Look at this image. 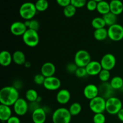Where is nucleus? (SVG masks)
Instances as JSON below:
<instances>
[{"label": "nucleus", "mask_w": 123, "mask_h": 123, "mask_svg": "<svg viewBox=\"0 0 123 123\" xmlns=\"http://www.w3.org/2000/svg\"><path fill=\"white\" fill-rule=\"evenodd\" d=\"M38 108H40L39 103L37 102H31L29 104V109H30L32 112H33L34 111L36 110V109Z\"/></svg>", "instance_id": "obj_42"}, {"label": "nucleus", "mask_w": 123, "mask_h": 123, "mask_svg": "<svg viewBox=\"0 0 123 123\" xmlns=\"http://www.w3.org/2000/svg\"><path fill=\"white\" fill-rule=\"evenodd\" d=\"M110 12L116 16L120 15L123 12V3L121 0L110 1Z\"/></svg>", "instance_id": "obj_19"}, {"label": "nucleus", "mask_w": 123, "mask_h": 123, "mask_svg": "<svg viewBox=\"0 0 123 123\" xmlns=\"http://www.w3.org/2000/svg\"><path fill=\"white\" fill-rule=\"evenodd\" d=\"M56 72L55 66L51 62H46L41 67V74L45 78L54 76Z\"/></svg>", "instance_id": "obj_17"}, {"label": "nucleus", "mask_w": 123, "mask_h": 123, "mask_svg": "<svg viewBox=\"0 0 123 123\" xmlns=\"http://www.w3.org/2000/svg\"><path fill=\"white\" fill-rule=\"evenodd\" d=\"M44 88L49 91H56L60 89L61 85V82L59 78L56 76L46 78L43 84Z\"/></svg>", "instance_id": "obj_11"}, {"label": "nucleus", "mask_w": 123, "mask_h": 123, "mask_svg": "<svg viewBox=\"0 0 123 123\" xmlns=\"http://www.w3.org/2000/svg\"><path fill=\"white\" fill-rule=\"evenodd\" d=\"M109 83L114 90H120L123 87V79L119 76H116L112 78Z\"/></svg>", "instance_id": "obj_25"}, {"label": "nucleus", "mask_w": 123, "mask_h": 123, "mask_svg": "<svg viewBox=\"0 0 123 123\" xmlns=\"http://www.w3.org/2000/svg\"><path fill=\"white\" fill-rule=\"evenodd\" d=\"M98 87L99 96L104 98L105 99H108L110 97L114 96V89L109 82H102L100 84Z\"/></svg>", "instance_id": "obj_13"}, {"label": "nucleus", "mask_w": 123, "mask_h": 123, "mask_svg": "<svg viewBox=\"0 0 123 123\" xmlns=\"http://www.w3.org/2000/svg\"><path fill=\"white\" fill-rule=\"evenodd\" d=\"M117 60L115 56L113 54L108 53L102 56L100 61L101 66L103 69L111 71L115 67Z\"/></svg>", "instance_id": "obj_10"}, {"label": "nucleus", "mask_w": 123, "mask_h": 123, "mask_svg": "<svg viewBox=\"0 0 123 123\" xmlns=\"http://www.w3.org/2000/svg\"><path fill=\"white\" fill-rule=\"evenodd\" d=\"M56 1L59 6L64 8L71 4V0H56Z\"/></svg>", "instance_id": "obj_40"}, {"label": "nucleus", "mask_w": 123, "mask_h": 123, "mask_svg": "<svg viewBox=\"0 0 123 123\" xmlns=\"http://www.w3.org/2000/svg\"><path fill=\"white\" fill-rule=\"evenodd\" d=\"M74 74L77 78H83L88 75L85 67H78V69L76 71Z\"/></svg>", "instance_id": "obj_34"}, {"label": "nucleus", "mask_w": 123, "mask_h": 123, "mask_svg": "<svg viewBox=\"0 0 123 123\" xmlns=\"http://www.w3.org/2000/svg\"><path fill=\"white\" fill-rule=\"evenodd\" d=\"M68 111H69L70 113L72 115V116H77L79 115L82 111V106L78 102H74V103H72L70 106L69 108H68Z\"/></svg>", "instance_id": "obj_29"}, {"label": "nucleus", "mask_w": 123, "mask_h": 123, "mask_svg": "<svg viewBox=\"0 0 123 123\" xmlns=\"http://www.w3.org/2000/svg\"><path fill=\"white\" fill-rule=\"evenodd\" d=\"M103 18L104 19L106 25L109 26H112V25H114V24H117V16L113 14L111 12L103 15Z\"/></svg>", "instance_id": "obj_26"}, {"label": "nucleus", "mask_w": 123, "mask_h": 123, "mask_svg": "<svg viewBox=\"0 0 123 123\" xmlns=\"http://www.w3.org/2000/svg\"><path fill=\"white\" fill-rule=\"evenodd\" d=\"M31 66V64L30 61H26L25 63L24 64V66H25L26 68H30Z\"/></svg>", "instance_id": "obj_44"}, {"label": "nucleus", "mask_w": 123, "mask_h": 123, "mask_svg": "<svg viewBox=\"0 0 123 123\" xmlns=\"http://www.w3.org/2000/svg\"><path fill=\"white\" fill-rule=\"evenodd\" d=\"M13 107L14 113L19 117L25 115L29 110V104L28 101L23 98H19L15 102Z\"/></svg>", "instance_id": "obj_9"}, {"label": "nucleus", "mask_w": 123, "mask_h": 123, "mask_svg": "<svg viewBox=\"0 0 123 123\" xmlns=\"http://www.w3.org/2000/svg\"><path fill=\"white\" fill-rule=\"evenodd\" d=\"M78 67L77 66V65L74 62L73 63H68V64L66 66V70L70 73H75L76 71L78 69Z\"/></svg>", "instance_id": "obj_39"}, {"label": "nucleus", "mask_w": 123, "mask_h": 123, "mask_svg": "<svg viewBox=\"0 0 123 123\" xmlns=\"http://www.w3.org/2000/svg\"><path fill=\"white\" fill-rule=\"evenodd\" d=\"M77 8L75 7L72 4L68 5L67 7H64L63 10V13L64 15L66 17V18H72L75 15L76 13Z\"/></svg>", "instance_id": "obj_31"}, {"label": "nucleus", "mask_w": 123, "mask_h": 123, "mask_svg": "<svg viewBox=\"0 0 123 123\" xmlns=\"http://www.w3.org/2000/svg\"><path fill=\"white\" fill-rule=\"evenodd\" d=\"M22 40L24 43L28 47L34 48L37 46L40 42L38 31L28 29L22 36Z\"/></svg>", "instance_id": "obj_5"}, {"label": "nucleus", "mask_w": 123, "mask_h": 123, "mask_svg": "<svg viewBox=\"0 0 123 123\" xmlns=\"http://www.w3.org/2000/svg\"><path fill=\"white\" fill-rule=\"evenodd\" d=\"M86 0H71V4L73 5L76 8H82L86 6Z\"/></svg>", "instance_id": "obj_35"}, {"label": "nucleus", "mask_w": 123, "mask_h": 123, "mask_svg": "<svg viewBox=\"0 0 123 123\" xmlns=\"http://www.w3.org/2000/svg\"><path fill=\"white\" fill-rule=\"evenodd\" d=\"M13 56V61L17 65L22 66L24 65L26 62V57L25 55L21 50H16L12 54Z\"/></svg>", "instance_id": "obj_22"}, {"label": "nucleus", "mask_w": 123, "mask_h": 123, "mask_svg": "<svg viewBox=\"0 0 123 123\" xmlns=\"http://www.w3.org/2000/svg\"><path fill=\"white\" fill-rule=\"evenodd\" d=\"M40 28V24L38 20L36 19H31L30 21V25H29L28 28L30 30H34V31H38Z\"/></svg>", "instance_id": "obj_37"}, {"label": "nucleus", "mask_w": 123, "mask_h": 123, "mask_svg": "<svg viewBox=\"0 0 123 123\" xmlns=\"http://www.w3.org/2000/svg\"><path fill=\"white\" fill-rule=\"evenodd\" d=\"M117 115V117L119 119V120H120L121 122L123 123V108L119 111V112L118 113Z\"/></svg>", "instance_id": "obj_43"}, {"label": "nucleus", "mask_w": 123, "mask_h": 123, "mask_svg": "<svg viewBox=\"0 0 123 123\" xmlns=\"http://www.w3.org/2000/svg\"><path fill=\"white\" fill-rule=\"evenodd\" d=\"M12 116V111L10 106L1 105H0V120L2 122H7Z\"/></svg>", "instance_id": "obj_20"}, {"label": "nucleus", "mask_w": 123, "mask_h": 123, "mask_svg": "<svg viewBox=\"0 0 123 123\" xmlns=\"http://www.w3.org/2000/svg\"><path fill=\"white\" fill-rule=\"evenodd\" d=\"M91 61V55L87 50L84 49L79 50L74 55V62L78 67H86Z\"/></svg>", "instance_id": "obj_6"}, {"label": "nucleus", "mask_w": 123, "mask_h": 123, "mask_svg": "<svg viewBox=\"0 0 123 123\" xmlns=\"http://www.w3.org/2000/svg\"><path fill=\"white\" fill-rule=\"evenodd\" d=\"M27 30L28 28L25 23L20 21H16L12 23L10 28L11 33L16 36H22Z\"/></svg>", "instance_id": "obj_12"}, {"label": "nucleus", "mask_w": 123, "mask_h": 123, "mask_svg": "<svg viewBox=\"0 0 123 123\" xmlns=\"http://www.w3.org/2000/svg\"><path fill=\"white\" fill-rule=\"evenodd\" d=\"M91 25L95 30H97L105 28L106 25L103 17H96L91 20Z\"/></svg>", "instance_id": "obj_27"}, {"label": "nucleus", "mask_w": 123, "mask_h": 123, "mask_svg": "<svg viewBox=\"0 0 123 123\" xmlns=\"http://www.w3.org/2000/svg\"><path fill=\"white\" fill-rule=\"evenodd\" d=\"M86 6L88 10L90 11V12H93V11L97 10V2H96L94 0H89L88 1H87Z\"/></svg>", "instance_id": "obj_38"}, {"label": "nucleus", "mask_w": 123, "mask_h": 123, "mask_svg": "<svg viewBox=\"0 0 123 123\" xmlns=\"http://www.w3.org/2000/svg\"><path fill=\"white\" fill-rule=\"evenodd\" d=\"M46 78L42 74H37L34 77V82L37 85H43Z\"/></svg>", "instance_id": "obj_36"}, {"label": "nucleus", "mask_w": 123, "mask_h": 123, "mask_svg": "<svg viewBox=\"0 0 123 123\" xmlns=\"http://www.w3.org/2000/svg\"><path fill=\"white\" fill-rule=\"evenodd\" d=\"M37 12H43L46 10L49 7V2L47 0H37L35 3Z\"/></svg>", "instance_id": "obj_30"}, {"label": "nucleus", "mask_w": 123, "mask_h": 123, "mask_svg": "<svg viewBox=\"0 0 123 123\" xmlns=\"http://www.w3.org/2000/svg\"><path fill=\"white\" fill-rule=\"evenodd\" d=\"M106 117L103 113L94 114L92 118V121L94 123H105Z\"/></svg>", "instance_id": "obj_33"}, {"label": "nucleus", "mask_w": 123, "mask_h": 123, "mask_svg": "<svg viewBox=\"0 0 123 123\" xmlns=\"http://www.w3.org/2000/svg\"><path fill=\"white\" fill-rule=\"evenodd\" d=\"M72 117L68 109L61 107L54 111L52 115V120L53 123H70Z\"/></svg>", "instance_id": "obj_2"}, {"label": "nucleus", "mask_w": 123, "mask_h": 123, "mask_svg": "<svg viewBox=\"0 0 123 123\" xmlns=\"http://www.w3.org/2000/svg\"><path fill=\"white\" fill-rule=\"evenodd\" d=\"M94 37L98 41H103L108 37V30L105 28L95 30L93 34Z\"/></svg>", "instance_id": "obj_23"}, {"label": "nucleus", "mask_w": 123, "mask_h": 123, "mask_svg": "<svg viewBox=\"0 0 123 123\" xmlns=\"http://www.w3.org/2000/svg\"><path fill=\"white\" fill-rule=\"evenodd\" d=\"M19 98L18 89L14 86H6L0 91V103L1 105L12 106Z\"/></svg>", "instance_id": "obj_1"}, {"label": "nucleus", "mask_w": 123, "mask_h": 123, "mask_svg": "<svg viewBox=\"0 0 123 123\" xmlns=\"http://www.w3.org/2000/svg\"><path fill=\"white\" fill-rule=\"evenodd\" d=\"M110 1H114V0H110Z\"/></svg>", "instance_id": "obj_47"}, {"label": "nucleus", "mask_w": 123, "mask_h": 123, "mask_svg": "<svg viewBox=\"0 0 123 123\" xmlns=\"http://www.w3.org/2000/svg\"><path fill=\"white\" fill-rule=\"evenodd\" d=\"M38 96V92L34 89H29L25 92V98L29 103L36 102Z\"/></svg>", "instance_id": "obj_28"}, {"label": "nucleus", "mask_w": 123, "mask_h": 123, "mask_svg": "<svg viewBox=\"0 0 123 123\" xmlns=\"http://www.w3.org/2000/svg\"><path fill=\"white\" fill-rule=\"evenodd\" d=\"M98 76L102 82H108L111 78V72L107 70L102 69Z\"/></svg>", "instance_id": "obj_32"}, {"label": "nucleus", "mask_w": 123, "mask_h": 123, "mask_svg": "<svg viewBox=\"0 0 123 123\" xmlns=\"http://www.w3.org/2000/svg\"><path fill=\"white\" fill-rule=\"evenodd\" d=\"M7 123H22L20 122V120L19 116L18 115H12L9 119L7 121Z\"/></svg>", "instance_id": "obj_41"}, {"label": "nucleus", "mask_w": 123, "mask_h": 123, "mask_svg": "<svg viewBox=\"0 0 123 123\" xmlns=\"http://www.w3.org/2000/svg\"><path fill=\"white\" fill-rule=\"evenodd\" d=\"M123 108L121 100L115 96H112L106 100V111L110 115H117Z\"/></svg>", "instance_id": "obj_4"}, {"label": "nucleus", "mask_w": 123, "mask_h": 123, "mask_svg": "<svg viewBox=\"0 0 123 123\" xmlns=\"http://www.w3.org/2000/svg\"><path fill=\"white\" fill-rule=\"evenodd\" d=\"M42 97H41L40 96H38V98H37V101H36V102H38V103H40L41 102H42Z\"/></svg>", "instance_id": "obj_45"}, {"label": "nucleus", "mask_w": 123, "mask_h": 123, "mask_svg": "<svg viewBox=\"0 0 123 123\" xmlns=\"http://www.w3.org/2000/svg\"><path fill=\"white\" fill-rule=\"evenodd\" d=\"M37 9L35 4L31 2H26L23 3L19 8V14L25 20L33 19L37 13Z\"/></svg>", "instance_id": "obj_3"}, {"label": "nucleus", "mask_w": 123, "mask_h": 123, "mask_svg": "<svg viewBox=\"0 0 123 123\" xmlns=\"http://www.w3.org/2000/svg\"><path fill=\"white\" fill-rule=\"evenodd\" d=\"M88 75L94 76L98 75L102 68L100 62L97 61H91L85 67Z\"/></svg>", "instance_id": "obj_16"}, {"label": "nucleus", "mask_w": 123, "mask_h": 123, "mask_svg": "<svg viewBox=\"0 0 123 123\" xmlns=\"http://www.w3.org/2000/svg\"><path fill=\"white\" fill-rule=\"evenodd\" d=\"M108 38L114 42H120L123 39V26L118 24L109 26Z\"/></svg>", "instance_id": "obj_8"}, {"label": "nucleus", "mask_w": 123, "mask_h": 123, "mask_svg": "<svg viewBox=\"0 0 123 123\" xmlns=\"http://www.w3.org/2000/svg\"><path fill=\"white\" fill-rule=\"evenodd\" d=\"M97 11L102 15L107 14L110 12V5L107 1H103L97 2Z\"/></svg>", "instance_id": "obj_24"}, {"label": "nucleus", "mask_w": 123, "mask_h": 123, "mask_svg": "<svg viewBox=\"0 0 123 123\" xmlns=\"http://www.w3.org/2000/svg\"><path fill=\"white\" fill-rule=\"evenodd\" d=\"M71 98L70 92L66 89H61L58 91L56 96V100L61 105H66L69 102Z\"/></svg>", "instance_id": "obj_18"}, {"label": "nucleus", "mask_w": 123, "mask_h": 123, "mask_svg": "<svg viewBox=\"0 0 123 123\" xmlns=\"http://www.w3.org/2000/svg\"><path fill=\"white\" fill-rule=\"evenodd\" d=\"M13 61V56L10 52L2 50L0 53V64L3 67L10 66Z\"/></svg>", "instance_id": "obj_21"}, {"label": "nucleus", "mask_w": 123, "mask_h": 123, "mask_svg": "<svg viewBox=\"0 0 123 123\" xmlns=\"http://www.w3.org/2000/svg\"><path fill=\"white\" fill-rule=\"evenodd\" d=\"M89 107L90 110L94 114L103 113L106 111V99L98 96L90 100Z\"/></svg>", "instance_id": "obj_7"}, {"label": "nucleus", "mask_w": 123, "mask_h": 123, "mask_svg": "<svg viewBox=\"0 0 123 123\" xmlns=\"http://www.w3.org/2000/svg\"><path fill=\"white\" fill-rule=\"evenodd\" d=\"M46 112L44 108H37L32 112L31 118L33 123H44L46 120Z\"/></svg>", "instance_id": "obj_15"}, {"label": "nucleus", "mask_w": 123, "mask_h": 123, "mask_svg": "<svg viewBox=\"0 0 123 123\" xmlns=\"http://www.w3.org/2000/svg\"><path fill=\"white\" fill-rule=\"evenodd\" d=\"M83 94L85 98L91 100L94 98L95 97L99 96L98 87L96 86L95 84H88L84 88Z\"/></svg>", "instance_id": "obj_14"}, {"label": "nucleus", "mask_w": 123, "mask_h": 123, "mask_svg": "<svg viewBox=\"0 0 123 123\" xmlns=\"http://www.w3.org/2000/svg\"><path fill=\"white\" fill-rule=\"evenodd\" d=\"M94 1H96V2H100V1H103V0H94Z\"/></svg>", "instance_id": "obj_46"}]
</instances>
